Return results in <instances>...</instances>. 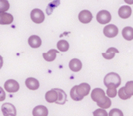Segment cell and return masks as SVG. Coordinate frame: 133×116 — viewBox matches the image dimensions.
Listing matches in <instances>:
<instances>
[{
  "label": "cell",
  "instance_id": "1",
  "mask_svg": "<svg viewBox=\"0 0 133 116\" xmlns=\"http://www.w3.org/2000/svg\"><path fill=\"white\" fill-rule=\"evenodd\" d=\"M122 79L120 76L116 73H109L107 74L104 79V85L108 87L109 86H113L115 88L118 87L121 85Z\"/></svg>",
  "mask_w": 133,
  "mask_h": 116
},
{
  "label": "cell",
  "instance_id": "2",
  "mask_svg": "<svg viewBox=\"0 0 133 116\" xmlns=\"http://www.w3.org/2000/svg\"><path fill=\"white\" fill-rule=\"evenodd\" d=\"M107 98L108 96L105 95V92L104 91L103 89L95 88L91 92V98L94 101L97 102V105L102 103Z\"/></svg>",
  "mask_w": 133,
  "mask_h": 116
},
{
  "label": "cell",
  "instance_id": "3",
  "mask_svg": "<svg viewBox=\"0 0 133 116\" xmlns=\"http://www.w3.org/2000/svg\"><path fill=\"white\" fill-rule=\"evenodd\" d=\"M90 91V85L87 83H82L79 85L76 86V92L79 98L83 99L85 96H87Z\"/></svg>",
  "mask_w": 133,
  "mask_h": 116
},
{
  "label": "cell",
  "instance_id": "4",
  "mask_svg": "<svg viewBox=\"0 0 133 116\" xmlns=\"http://www.w3.org/2000/svg\"><path fill=\"white\" fill-rule=\"evenodd\" d=\"M31 20L35 23H41L44 22L45 16L44 12L40 9H34L30 12Z\"/></svg>",
  "mask_w": 133,
  "mask_h": 116
},
{
  "label": "cell",
  "instance_id": "5",
  "mask_svg": "<svg viewBox=\"0 0 133 116\" xmlns=\"http://www.w3.org/2000/svg\"><path fill=\"white\" fill-rule=\"evenodd\" d=\"M96 19L101 24H107L111 20V15L108 10H101L97 14Z\"/></svg>",
  "mask_w": 133,
  "mask_h": 116
},
{
  "label": "cell",
  "instance_id": "6",
  "mask_svg": "<svg viewBox=\"0 0 133 116\" xmlns=\"http://www.w3.org/2000/svg\"><path fill=\"white\" fill-rule=\"evenodd\" d=\"M4 88L8 93H16L19 89V85L15 80H8L4 84Z\"/></svg>",
  "mask_w": 133,
  "mask_h": 116
},
{
  "label": "cell",
  "instance_id": "7",
  "mask_svg": "<svg viewBox=\"0 0 133 116\" xmlns=\"http://www.w3.org/2000/svg\"><path fill=\"white\" fill-rule=\"evenodd\" d=\"M118 34V28L114 24H109L104 27V34L109 38H113L116 37Z\"/></svg>",
  "mask_w": 133,
  "mask_h": 116
},
{
  "label": "cell",
  "instance_id": "8",
  "mask_svg": "<svg viewBox=\"0 0 133 116\" xmlns=\"http://www.w3.org/2000/svg\"><path fill=\"white\" fill-rule=\"evenodd\" d=\"M2 112L4 116L8 115H16V109L15 106L11 103H4L2 105Z\"/></svg>",
  "mask_w": 133,
  "mask_h": 116
},
{
  "label": "cell",
  "instance_id": "9",
  "mask_svg": "<svg viewBox=\"0 0 133 116\" xmlns=\"http://www.w3.org/2000/svg\"><path fill=\"white\" fill-rule=\"evenodd\" d=\"M93 19V15L89 10H82L79 14V20L83 23H89Z\"/></svg>",
  "mask_w": 133,
  "mask_h": 116
},
{
  "label": "cell",
  "instance_id": "10",
  "mask_svg": "<svg viewBox=\"0 0 133 116\" xmlns=\"http://www.w3.org/2000/svg\"><path fill=\"white\" fill-rule=\"evenodd\" d=\"M25 84H26V87L30 89V90H32V91H35V90H37L40 87V83L39 81L35 79V78H33V77H29L25 81Z\"/></svg>",
  "mask_w": 133,
  "mask_h": 116
},
{
  "label": "cell",
  "instance_id": "11",
  "mask_svg": "<svg viewBox=\"0 0 133 116\" xmlns=\"http://www.w3.org/2000/svg\"><path fill=\"white\" fill-rule=\"evenodd\" d=\"M132 9L129 5H122L118 9V15L122 19H128L131 16Z\"/></svg>",
  "mask_w": 133,
  "mask_h": 116
},
{
  "label": "cell",
  "instance_id": "12",
  "mask_svg": "<svg viewBox=\"0 0 133 116\" xmlns=\"http://www.w3.org/2000/svg\"><path fill=\"white\" fill-rule=\"evenodd\" d=\"M32 114L33 116H48V110L44 105H37L33 109Z\"/></svg>",
  "mask_w": 133,
  "mask_h": 116
},
{
  "label": "cell",
  "instance_id": "13",
  "mask_svg": "<svg viewBox=\"0 0 133 116\" xmlns=\"http://www.w3.org/2000/svg\"><path fill=\"white\" fill-rule=\"evenodd\" d=\"M41 39L37 35H31L28 38V44L33 48H37L41 45Z\"/></svg>",
  "mask_w": 133,
  "mask_h": 116
},
{
  "label": "cell",
  "instance_id": "14",
  "mask_svg": "<svg viewBox=\"0 0 133 116\" xmlns=\"http://www.w3.org/2000/svg\"><path fill=\"white\" fill-rule=\"evenodd\" d=\"M12 21H13V16L12 14L8 12L0 13V24L8 25V24H11Z\"/></svg>",
  "mask_w": 133,
  "mask_h": 116
},
{
  "label": "cell",
  "instance_id": "15",
  "mask_svg": "<svg viewBox=\"0 0 133 116\" xmlns=\"http://www.w3.org/2000/svg\"><path fill=\"white\" fill-rule=\"evenodd\" d=\"M69 69L73 71V72H79L82 69V62L79 59H72L70 62H69Z\"/></svg>",
  "mask_w": 133,
  "mask_h": 116
},
{
  "label": "cell",
  "instance_id": "16",
  "mask_svg": "<svg viewBox=\"0 0 133 116\" xmlns=\"http://www.w3.org/2000/svg\"><path fill=\"white\" fill-rule=\"evenodd\" d=\"M45 100L48 103H54L56 102L58 100V93L55 89H52L48 91L45 94Z\"/></svg>",
  "mask_w": 133,
  "mask_h": 116
},
{
  "label": "cell",
  "instance_id": "17",
  "mask_svg": "<svg viewBox=\"0 0 133 116\" xmlns=\"http://www.w3.org/2000/svg\"><path fill=\"white\" fill-rule=\"evenodd\" d=\"M55 90L58 93V100L55 103L58 105H64L67 101V95L65 92L63 90L58 88H55Z\"/></svg>",
  "mask_w": 133,
  "mask_h": 116
},
{
  "label": "cell",
  "instance_id": "18",
  "mask_svg": "<svg viewBox=\"0 0 133 116\" xmlns=\"http://www.w3.org/2000/svg\"><path fill=\"white\" fill-rule=\"evenodd\" d=\"M57 53H58V51L55 49H51L47 53H43V57L47 62H53L56 58Z\"/></svg>",
  "mask_w": 133,
  "mask_h": 116
},
{
  "label": "cell",
  "instance_id": "19",
  "mask_svg": "<svg viewBox=\"0 0 133 116\" xmlns=\"http://www.w3.org/2000/svg\"><path fill=\"white\" fill-rule=\"evenodd\" d=\"M122 36L127 41L133 40V28L131 27H125L122 30Z\"/></svg>",
  "mask_w": 133,
  "mask_h": 116
},
{
  "label": "cell",
  "instance_id": "20",
  "mask_svg": "<svg viewBox=\"0 0 133 116\" xmlns=\"http://www.w3.org/2000/svg\"><path fill=\"white\" fill-rule=\"evenodd\" d=\"M118 50L115 48H109L105 53H102V55L106 59H111L115 57L116 53H118Z\"/></svg>",
  "mask_w": 133,
  "mask_h": 116
},
{
  "label": "cell",
  "instance_id": "21",
  "mask_svg": "<svg viewBox=\"0 0 133 116\" xmlns=\"http://www.w3.org/2000/svg\"><path fill=\"white\" fill-rule=\"evenodd\" d=\"M57 48L58 49L62 52H65L69 48V44L65 40H60L57 43Z\"/></svg>",
  "mask_w": 133,
  "mask_h": 116
},
{
  "label": "cell",
  "instance_id": "22",
  "mask_svg": "<svg viewBox=\"0 0 133 116\" xmlns=\"http://www.w3.org/2000/svg\"><path fill=\"white\" fill-rule=\"evenodd\" d=\"M125 91L127 95L129 97L133 96V81H129L126 83L125 87Z\"/></svg>",
  "mask_w": 133,
  "mask_h": 116
},
{
  "label": "cell",
  "instance_id": "23",
  "mask_svg": "<svg viewBox=\"0 0 133 116\" xmlns=\"http://www.w3.org/2000/svg\"><path fill=\"white\" fill-rule=\"evenodd\" d=\"M107 95L108 97L110 98H115L116 95H117V90L115 87L113 86H109L108 87V91H107Z\"/></svg>",
  "mask_w": 133,
  "mask_h": 116
},
{
  "label": "cell",
  "instance_id": "24",
  "mask_svg": "<svg viewBox=\"0 0 133 116\" xmlns=\"http://www.w3.org/2000/svg\"><path fill=\"white\" fill-rule=\"evenodd\" d=\"M9 9V3L6 0H0V13L5 12Z\"/></svg>",
  "mask_w": 133,
  "mask_h": 116
},
{
  "label": "cell",
  "instance_id": "25",
  "mask_svg": "<svg viewBox=\"0 0 133 116\" xmlns=\"http://www.w3.org/2000/svg\"><path fill=\"white\" fill-rule=\"evenodd\" d=\"M70 96H71L72 99L74 100V101H79L83 100V99H82L81 98H79V97L78 96V94H76V86H74V87L71 89Z\"/></svg>",
  "mask_w": 133,
  "mask_h": 116
},
{
  "label": "cell",
  "instance_id": "26",
  "mask_svg": "<svg viewBox=\"0 0 133 116\" xmlns=\"http://www.w3.org/2000/svg\"><path fill=\"white\" fill-rule=\"evenodd\" d=\"M118 96L122 100H128L129 98H131V97H129V95H127V94L125 93V87H122L119 91H118Z\"/></svg>",
  "mask_w": 133,
  "mask_h": 116
},
{
  "label": "cell",
  "instance_id": "27",
  "mask_svg": "<svg viewBox=\"0 0 133 116\" xmlns=\"http://www.w3.org/2000/svg\"><path fill=\"white\" fill-rule=\"evenodd\" d=\"M108 116H124L123 112L118 108H113L110 111Z\"/></svg>",
  "mask_w": 133,
  "mask_h": 116
},
{
  "label": "cell",
  "instance_id": "28",
  "mask_svg": "<svg viewBox=\"0 0 133 116\" xmlns=\"http://www.w3.org/2000/svg\"><path fill=\"white\" fill-rule=\"evenodd\" d=\"M93 115L94 116H108V113L104 109L98 108L93 112Z\"/></svg>",
  "mask_w": 133,
  "mask_h": 116
},
{
  "label": "cell",
  "instance_id": "29",
  "mask_svg": "<svg viewBox=\"0 0 133 116\" xmlns=\"http://www.w3.org/2000/svg\"><path fill=\"white\" fill-rule=\"evenodd\" d=\"M5 99V93L4 90L0 87V101H3Z\"/></svg>",
  "mask_w": 133,
  "mask_h": 116
},
{
  "label": "cell",
  "instance_id": "30",
  "mask_svg": "<svg viewBox=\"0 0 133 116\" xmlns=\"http://www.w3.org/2000/svg\"><path fill=\"white\" fill-rule=\"evenodd\" d=\"M2 65H3V59H2V57L0 55V69L2 67Z\"/></svg>",
  "mask_w": 133,
  "mask_h": 116
},
{
  "label": "cell",
  "instance_id": "31",
  "mask_svg": "<svg viewBox=\"0 0 133 116\" xmlns=\"http://www.w3.org/2000/svg\"><path fill=\"white\" fill-rule=\"evenodd\" d=\"M125 2H127V3H129V4H132L133 1H125Z\"/></svg>",
  "mask_w": 133,
  "mask_h": 116
},
{
  "label": "cell",
  "instance_id": "32",
  "mask_svg": "<svg viewBox=\"0 0 133 116\" xmlns=\"http://www.w3.org/2000/svg\"><path fill=\"white\" fill-rule=\"evenodd\" d=\"M5 116H16V115H5Z\"/></svg>",
  "mask_w": 133,
  "mask_h": 116
}]
</instances>
